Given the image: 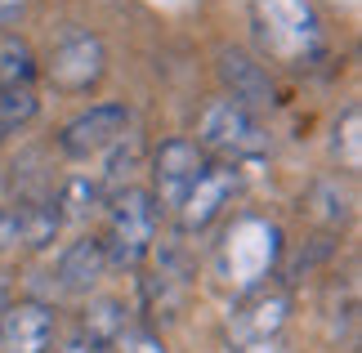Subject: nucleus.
Segmentation results:
<instances>
[{"mask_svg": "<svg viewBox=\"0 0 362 353\" xmlns=\"http://www.w3.org/2000/svg\"><path fill=\"white\" fill-rule=\"evenodd\" d=\"M40 112V98L32 86H13V90H0V139L5 134H18L36 121Z\"/></svg>", "mask_w": 362, "mask_h": 353, "instance_id": "16", "label": "nucleus"}, {"mask_svg": "<svg viewBox=\"0 0 362 353\" xmlns=\"http://www.w3.org/2000/svg\"><path fill=\"white\" fill-rule=\"evenodd\" d=\"M5 308H9V282L0 277V313H5Z\"/></svg>", "mask_w": 362, "mask_h": 353, "instance_id": "23", "label": "nucleus"}, {"mask_svg": "<svg viewBox=\"0 0 362 353\" xmlns=\"http://www.w3.org/2000/svg\"><path fill=\"white\" fill-rule=\"evenodd\" d=\"M157 219L161 210L152 206L148 188H121L107 202V219H103V255L112 268H139L152 250H157Z\"/></svg>", "mask_w": 362, "mask_h": 353, "instance_id": "1", "label": "nucleus"}, {"mask_svg": "<svg viewBox=\"0 0 362 353\" xmlns=\"http://www.w3.org/2000/svg\"><path fill=\"white\" fill-rule=\"evenodd\" d=\"M125 130H130L125 103H90L86 112H76L59 130V152L67 161H90V157H99L103 148H112Z\"/></svg>", "mask_w": 362, "mask_h": 353, "instance_id": "5", "label": "nucleus"}, {"mask_svg": "<svg viewBox=\"0 0 362 353\" xmlns=\"http://www.w3.org/2000/svg\"><path fill=\"white\" fill-rule=\"evenodd\" d=\"M9 250H23L18 246V206H0V255Z\"/></svg>", "mask_w": 362, "mask_h": 353, "instance_id": "18", "label": "nucleus"}, {"mask_svg": "<svg viewBox=\"0 0 362 353\" xmlns=\"http://www.w3.org/2000/svg\"><path fill=\"white\" fill-rule=\"evenodd\" d=\"M344 144H349V170L358 166V108L344 112Z\"/></svg>", "mask_w": 362, "mask_h": 353, "instance_id": "20", "label": "nucleus"}, {"mask_svg": "<svg viewBox=\"0 0 362 353\" xmlns=\"http://www.w3.org/2000/svg\"><path fill=\"white\" fill-rule=\"evenodd\" d=\"M103 202H107V192H103V183L94 175H67L59 183V202H54V210H59V219H90Z\"/></svg>", "mask_w": 362, "mask_h": 353, "instance_id": "14", "label": "nucleus"}, {"mask_svg": "<svg viewBox=\"0 0 362 353\" xmlns=\"http://www.w3.org/2000/svg\"><path fill=\"white\" fill-rule=\"evenodd\" d=\"M117 353H165V349L152 340L148 331H130V335H125V340L117 345Z\"/></svg>", "mask_w": 362, "mask_h": 353, "instance_id": "19", "label": "nucleus"}, {"mask_svg": "<svg viewBox=\"0 0 362 353\" xmlns=\"http://www.w3.org/2000/svg\"><path fill=\"white\" fill-rule=\"evenodd\" d=\"M286 295L282 291H255L250 300L233 313V331H238V340H250V345H259V340H269V335H277L286 327Z\"/></svg>", "mask_w": 362, "mask_h": 353, "instance_id": "11", "label": "nucleus"}, {"mask_svg": "<svg viewBox=\"0 0 362 353\" xmlns=\"http://www.w3.org/2000/svg\"><path fill=\"white\" fill-rule=\"evenodd\" d=\"M0 353H54V313L36 300H18L0 313Z\"/></svg>", "mask_w": 362, "mask_h": 353, "instance_id": "8", "label": "nucleus"}, {"mask_svg": "<svg viewBox=\"0 0 362 353\" xmlns=\"http://www.w3.org/2000/svg\"><path fill=\"white\" fill-rule=\"evenodd\" d=\"M197 144L206 157H224V161H246V157H259L269 148V130L259 125V117L233 98H215L211 108L202 112V125H197Z\"/></svg>", "mask_w": 362, "mask_h": 353, "instance_id": "2", "label": "nucleus"}, {"mask_svg": "<svg viewBox=\"0 0 362 353\" xmlns=\"http://www.w3.org/2000/svg\"><path fill=\"white\" fill-rule=\"evenodd\" d=\"M40 76V59L23 36H0V90L13 86H36Z\"/></svg>", "mask_w": 362, "mask_h": 353, "instance_id": "15", "label": "nucleus"}, {"mask_svg": "<svg viewBox=\"0 0 362 353\" xmlns=\"http://www.w3.org/2000/svg\"><path fill=\"white\" fill-rule=\"evenodd\" d=\"M107 268H112V264H107L99 237H76V242L59 255V287L76 291V295H90L103 282Z\"/></svg>", "mask_w": 362, "mask_h": 353, "instance_id": "10", "label": "nucleus"}, {"mask_svg": "<svg viewBox=\"0 0 362 353\" xmlns=\"http://www.w3.org/2000/svg\"><path fill=\"white\" fill-rule=\"evenodd\" d=\"M59 353H99V349H94V345L86 340V335H76V340L67 345V349H59Z\"/></svg>", "mask_w": 362, "mask_h": 353, "instance_id": "22", "label": "nucleus"}, {"mask_svg": "<svg viewBox=\"0 0 362 353\" xmlns=\"http://www.w3.org/2000/svg\"><path fill=\"white\" fill-rule=\"evenodd\" d=\"M313 215L322 219L327 228H340V224L354 215V192H340V179L317 183L313 188Z\"/></svg>", "mask_w": 362, "mask_h": 353, "instance_id": "17", "label": "nucleus"}, {"mask_svg": "<svg viewBox=\"0 0 362 353\" xmlns=\"http://www.w3.org/2000/svg\"><path fill=\"white\" fill-rule=\"evenodd\" d=\"M259 18L273 50L286 54V40H296L291 50H304V40L317 45V18L304 0H259Z\"/></svg>", "mask_w": 362, "mask_h": 353, "instance_id": "9", "label": "nucleus"}, {"mask_svg": "<svg viewBox=\"0 0 362 353\" xmlns=\"http://www.w3.org/2000/svg\"><path fill=\"white\" fill-rule=\"evenodd\" d=\"M81 335H86L99 353L117 349L125 335H130V308H125L117 295H99V300H90L86 318H81Z\"/></svg>", "mask_w": 362, "mask_h": 353, "instance_id": "12", "label": "nucleus"}, {"mask_svg": "<svg viewBox=\"0 0 362 353\" xmlns=\"http://www.w3.org/2000/svg\"><path fill=\"white\" fill-rule=\"evenodd\" d=\"M233 192H238V170L224 166V161H211V170L192 183V192L175 210L179 233H188V237L192 233H206L219 215H224V206L233 202Z\"/></svg>", "mask_w": 362, "mask_h": 353, "instance_id": "6", "label": "nucleus"}, {"mask_svg": "<svg viewBox=\"0 0 362 353\" xmlns=\"http://www.w3.org/2000/svg\"><path fill=\"white\" fill-rule=\"evenodd\" d=\"M107 72V50L94 32H72L54 45L45 63V81L59 94H90Z\"/></svg>", "mask_w": 362, "mask_h": 353, "instance_id": "4", "label": "nucleus"}, {"mask_svg": "<svg viewBox=\"0 0 362 353\" xmlns=\"http://www.w3.org/2000/svg\"><path fill=\"white\" fill-rule=\"evenodd\" d=\"M23 9H27V0H0V27L18 23V18H23Z\"/></svg>", "mask_w": 362, "mask_h": 353, "instance_id": "21", "label": "nucleus"}, {"mask_svg": "<svg viewBox=\"0 0 362 353\" xmlns=\"http://www.w3.org/2000/svg\"><path fill=\"white\" fill-rule=\"evenodd\" d=\"M59 210H54V202H23L18 206V246L23 250H45L59 242Z\"/></svg>", "mask_w": 362, "mask_h": 353, "instance_id": "13", "label": "nucleus"}, {"mask_svg": "<svg viewBox=\"0 0 362 353\" xmlns=\"http://www.w3.org/2000/svg\"><path fill=\"white\" fill-rule=\"evenodd\" d=\"M206 170H211V157L202 152L197 139H165L157 148V157H152V188H148L152 206L175 215L179 202L192 192V183Z\"/></svg>", "mask_w": 362, "mask_h": 353, "instance_id": "3", "label": "nucleus"}, {"mask_svg": "<svg viewBox=\"0 0 362 353\" xmlns=\"http://www.w3.org/2000/svg\"><path fill=\"white\" fill-rule=\"evenodd\" d=\"M215 72H219V81H224V90H228L233 103H242L250 112L277 108V86H273L269 67H264L255 54H246V50H219Z\"/></svg>", "mask_w": 362, "mask_h": 353, "instance_id": "7", "label": "nucleus"}]
</instances>
